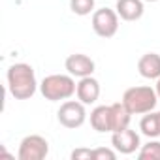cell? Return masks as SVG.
Wrapping results in <instances>:
<instances>
[{
  "instance_id": "cell-1",
  "label": "cell",
  "mask_w": 160,
  "mask_h": 160,
  "mask_svg": "<svg viewBox=\"0 0 160 160\" xmlns=\"http://www.w3.org/2000/svg\"><path fill=\"white\" fill-rule=\"evenodd\" d=\"M8 89L15 100H28L38 89L34 68L27 62H15L8 68Z\"/></svg>"
},
{
  "instance_id": "cell-2",
  "label": "cell",
  "mask_w": 160,
  "mask_h": 160,
  "mask_svg": "<svg viewBox=\"0 0 160 160\" xmlns=\"http://www.w3.org/2000/svg\"><path fill=\"white\" fill-rule=\"evenodd\" d=\"M77 83L73 81V75H64V73H53L43 77V81L40 83V92L43 94L45 100L49 102H60L68 100L75 94Z\"/></svg>"
},
{
  "instance_id": "cell-3",
  "label": "cell",
  "mask_w": 160,
  "mask_h": 160,
  "mask_svg": "<svg viewBox=\"0 0 160 160\" xmlns=\"http://www.w3.org/2000/svg\"><path fill=\"white\" fill-rule=\"evenodd\" d=\"M122 104L132 115H143L156 108L158 96L152 87H130L122 94Z\"/></svg>"
},
{
  "instance_id": "cell-4",
  "label": "cell",
  "mask_w": 160,
  "mask_h": 160,
  "mask_svg": "<svg viewBox=\"0 0 160 160\" xmlns=\"http://www.w3.org/2000/svg\"><path fill=\"white\" fill-rule=\"evenodd\" d=\"M57 117H58V122L64 126V128H79L85 121H87V111H85V104L79 102V100H66L58 111H57Z\"/></svg>"
},
{
  "instance_id": "cell-5",
  "label": "cell",
  "mask_w": 160,
  "mask_h": 160,
  "mask_svg": "<svg viewBox=\"0 0 160 160\" xmlns=\"http://www.w3.org/2000/svg\"><path fill=\"white\" fill-rule=\"evenodd\" d=\"M92 28L100 38H111L119 30V13L111 8H100L92 13Z\"/></svg>"
},
{
  "instance_id": "cell-6",
  "label": "cell",
  "mask_w": 160,
  "mask_h": 160,
  "mask_svg": "<svg viewBox=\"0 0 160 160\" xmlns=\"http://www.w3.org/2000/svg\"><path fill=\"white\" fill-rule=\"evenodd\" d=\"M47 154H49V143L45 138L38 134H30L23 138L17 152L19 160H43Z\"/></svg>"
},
{
  "instance_id": "cell-7",
  "label": "cell",
  "mask_w": 160,
  "mask_h": 160,
  "mask_svg": "<svg viewBox=\"0 0 160 160\" xmlns=\"http://www.w3.org/2000/svg\"><path fill=\"white\" fill-rule=\"evenodd\" d=\"M64 66H66V70H68L70 75L79 77V79H81V77H87V75H92V72H94V60H92L91 57L83 55V53L70 55V57L66 58Z\"/></svg>"
},
{
  "instance_id": "cell-8",
  "label": "cell",
  "mask_w": 160,
  "mask_h": 160,
  "mask_svg": "<svg viewBox=\"0 0 160 160\" xmlns=\"http://www.w3.org/2000/svg\"><path fill=\"white\" fill-rule=\"evenodd\" d=\"M111 143H113L115 151H119L121 154H132L139 147V134L130 128H124V130L113 132Z\"/></svg>"
},
{
  "instance_id": "cell-9",
  "label": "cell",
  "mask_w": 160,
  "mask_h": 160,
  "mask_svg": "<svg viewBox=\"0 0 160 160\" xmlns=\"http://www.w3.org/2000/svg\"><path fill=\"white\" fill-rule=\"evenodd\" d=\"M77 100L79 102H83L85 106H91L98 100L100 96V83L96 81V79L92 75H87V77H81L79 79V83H77Z\"/></svg>"
},
{
  "instance_id": "cell-10",
  "label": "cell",
  "mask_w": 160,
  "mask_h": 160,
  "mask_svg": "<svg viewBox=\"0 0 160 160\" xmlns=\"http://www.w3.org/2000/svg\"><path fill=\"white\" fill-rule=\"evenodd\" d=\"M143 0H117L115 12L122 21H138L143 15Z\"/></svg>"
},
{
  "instance_id": "cell-11",
  "label": "cell",
  "mask_w": 160,
  "mask_h": 160,
  "mask_svg": "<svg viewBox=\"0 0 160 160\" xmlns=\"http://www.w3.org/2000/svg\"><path fill=\"white\" fill-rule=\"evenodd\" d=\"M139 75L145 79H158L160 77V55L158 53H145L138 60Z\"/></svg>"
},
{
  "instance_id": "cell-12",
  "label": "cell",
  "mask_w": 160,
  "mask_h": 160,
  "mask_svg": "<svg viewBox=\"0 0 160 160\" xmlns=\"http://www.w3.org/2000/svg\"><path fill=\"white\" fill-rule=\"evenodd\" d=\"M91 126L96 132H111V106H98L91 111Z\"/></svg>"
},
{
  "instance_id": "cell-13",
  "label": "cell",
  "mask_w": 160,
  "mask_h": 160,
  "mask_svg": "<svg viewBox=\"0 0 160 160\" xmlns=\"http://www.w3.org/2000/svg\"><path fill=\"white\" fill-rule=\"evenodd\" d=\"M130 117H132V113L126 109V106H124L122 102L111 104V134L128 128Z\"/></svg>"
},
{
  "instance_id": "cell-14",
  "label": "cell",
  "mask_w": 160,
  "mask_h": 160,
  "mask_svg": "<svg viewBox=\"0 0 160 160\" xmlns=\"http://www.w3.org/2000/svg\"><path fill=\"white\" fill-rule=\"evenodd\" d=\"M139 130L143 136H147L149 139H154L160 136V113H154V111H149L141 122H139Z\"/></svg>"
},
{
  "instance_id": "cell-15",
  "label": "cell",
  "mask_w": 160,
  "mask_h": 160,
  "mask_svg": "<svg viewBox=\"0 0 160 160\" xmlns=\"http://www.w3.org/2000/svg\"><path fill=\"white\" fill-rule=\"evenodd\" d=\"M139 158L141 160H160V141L151 139L149 143H145L139 151Z\"/></svg>"
},
{
  "instance_id": "cell-16",
  "label": "cell",
  "mask_w": 160,
  "mask_h": 160,
  "mask_svg": "<svg viewBox=\"0 0 160 160\" xmlns=\"http://www.w3.org/2000/svg\"><path fill=\"white\" fill-rule=\"evenodd\" d=\"M70 10L75 15L94 13V0H70Z\"/></svg>"
},
{
  "instance_id": "cell-17",
  "label": "cell",
  "mask_w": 160,
  "mask_h": 160,
  "mask_svg": "<svg viewBox=\"0 0 160 160\" xmlns=\"http://www.w3.org/2000/svg\"><path fill=\"white\" fill-rule=\"evenodd\" d=\"M115 151L111 149H106V147H98V149H92V160H115Z\"/></svg>"
},
{
  "instance_id": "cell-18",
  "label": "cell",
  "mask_w": 160,
  "mask_h": 160,
  "mask_svg": "<svg viewBox=\"0 0 160 160\" xmlns=\"http://www.w3.org/2000/svg\"><path fill=\"white\" fill-rule=\"evenodd\" d=\"M91 160L92 158V151L91 149H75L72 152V160Z\"/></svg>"
},
{
  "instance_id": "cell-19",
  "label": "cell",
  "mask_w": 160,
  "mask_h": 160,
  "mask_svg": "<svg viewBox=\"0 0 160 160\" xmlns=\"http://www.w3.org/2000/svg\"><path fill=\"white\" fill-rule=\"evenodd\" d=\"M154 91H156V96H158V100H160V77L156 79V85H154Z\"/></svg>"
},
{
  "instance_id": "cell-20",
  "label": "cell",
  "mask_w": 160,
  "mask_h": 160,
  "mask_svg": "<svg viewBox=\"0 0 160 160\" xmlns=\"http://www.w3.org/2000/svg\"><path fill=\"white\" fill-rule=\"evenodd\" d=\"M145 2H156V0H145Z\"/></svg>"
},
{
  "instance_id": "cell-21",
  "label": "cell",
  "mask_w": 160,
  "mask_h": 160,
  "mask_svg": "<svg viewBox=\"0 0 160 160\" xmlns=\"http://www.w3.org/2000/svg\"><path fill=\"white\" fill-rule=\"evenodd\" d=\"M158 113H160V111H158Z\"/></svg>"
}]
</instances>
